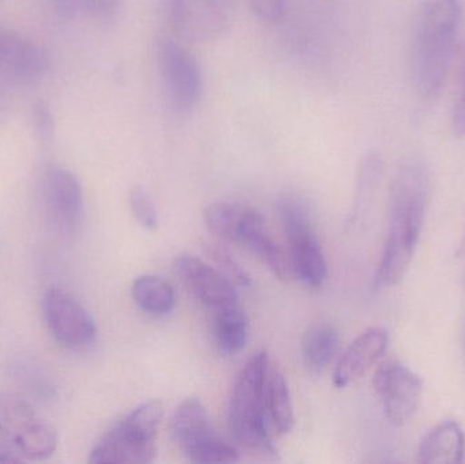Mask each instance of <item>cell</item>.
<instances>
[{"mask_svg":"<svg viewBox=\"0 0 465 464\" xmlns=\"http://www.w3.org/2000/svg\"><path fill=\"white\" fill-rule=\"evenodd\" d=\"M429 199V176L420 163L401 166L391 187V221L381 263L379 289L398 285L409 271L422 231Z\"/></svg>","mask_w":465,"mask_h":464,"instance_id":"6da1fadb","label":"cell"},{"mask_svg":"<svg viewBox=\"0 0 465 464\" xmlns=\"http://www.w3.org/2000/svg\"><path fill=\"white\" fill-rule=\"evenodd\" d=\"M460 0H423L412 30L410 68L415 89L422 97L441 93L461 26Z\"/></svg>","mask_w":465,"mask_h":464,"instance_id":"7a4b0ae2","label":"cell"},{"mask_svg":"<svg viewBox=\"0 0 465 464\" xmlns=\"http://www.w3.org/2000/svg\"><path fill=\"white\" fill-rule=\"evenodd\" d=\"M268 360L267 351H257L238 373L229 403L228 425L237 446L254 454L275 457L276 449L262 411V384Z\"/></svg>","mask_w":465,"mask_h":464,"instance_id":"3957f363","label":"cell"},{"mask_svg":"<svg viewBox=\"0 0 465 464\" xmlns=\"http://www.w3.org/2000/svg\"><path fill=\"white\" fill-rule=\"evenodd\" d=\"M163 405L149 400L112 427L90 452L95 464L152 463L157 455L155 438L163 420Z\"/></svg>","mask_w":465,"mask_h":464,"instance_id":"277c9868","label":"cell"},{"mask_svg":"<svg viewBox=\"0 0 465 464\" xmlns=\"http://www.w3.org/2000/svg\"><path fill=\"white\" fill-rule=\"evenodd\" d=\"M0 443L13 449L25 463L51 458L59 446L56 429L13 392H0Z\"/></svg>","mask_w":465,"mask_h":464,"instance_id":"5b68a950","label":"cell"},{"mask_svg":"<svg viewBox=\"0 0 465 464\" xmlns=\"http://www.w3.org/2000/svg\"><path fill=\"white\" fill-rule=\"evenodd\" d=\"M276 209L289 240L294 277L308 288H322L327 280V263L308 204L298 196L286 193L278 199Z\"/></svg>","mask_w":465,"mask_h":464,"instance_id":"8992f818","label":"cell"},{"mask_svg":"<svg viewBox=\"0 0 465 464\" xmlns=\"http://www.w3.org/2000/svg\"><path fill=\"white\" fill-rule=\"evenodd\" d=\"M171 435L191 462L234 463L240 459L237 447L215 433L207 409L198 398L180 403L171 420Z\"/></svg>","mask_w":465,"mask_h":464,"instance_id":"52a82bcc","label":"cell"},{"mask_svg":"<svg viewBox=\"0 0 465 464\" xmlns=\"http://www.w3.org/2000/svg\"><path fill=\"white\" fill-rule=\"evenodd\" d=\"M158 67L166 97L179 112H191L203 93V74L190 49L163 35L157 44Z\"/></svg>","mask_w":465,"mask_h":464,"instance_id":"ba28073f","label":"cell"},{"mask_svg":"<svg viewBox=\"0 0 465 464\" xmlns=\"http://www.w3.org/2000/svg\"><path fill=\"white\" fill-rule=\"evenodd\" d=\"M41 202L46 221L57 234L73 237L84 217V188L76 174L63 166L46 169L40 182Z\"/></svg>","mask_w":465,"mask_h":464,"instance_id":"9c48e42d","label":"cell"},{"mask_svg":"<svg viewBox=\"0 0 465 464\" xmlns=\"http://www.w3.org/2000/svg\"><path fill=\"white\" fill-rule=\"evenodd\" d=\"M51 70V56L43 45L10 27L0 26V82L35 86Z\"/></svg>","mask_w":465,"mask_h":464,"instance_id":"30bf717a","label":"cell"},{"mask_svg":"<svg viewBox=\"0 0 465 464\" xmlns=\"http://www.w3.org/2000/svg\"><path fill=\"white\" fill-rule=\"evenodd\" d=\"M43 311L49 332L64 348L79 350L97 338V326L89 311L63 289L52 286L45 291Z\"/></svg>","mask_w":465,"mask_h":464,"instance_id":"8fae6325","label":"cell"},{"mask_svg":"<svg viewBox=\"0 0 465 464\" xmlns=\"http://www.w3.org/2000/svg\"><path fill=\"white\" fill-rule=\"evenodd\" d=\"M373 386L391 424L403 427L417 413L422 380L398 360H388L377 368Z\"/></svg>","mask_w":465,"mask_h":464,"instance_id":"7c38bea8","label":"cell"},{"mask_svg":"<svg viewBox=\"0 0 465 464\" xmlns=\"http://www.w3.org/2000/svg\"><path fill=\"white\" fill-rule=\"evenodd\" d=\"M165 10L172 29L191 43L217 40L231 25L223 0H166Z\"/></svg>","mask_w":465,"mask_h":464,"instance_id":"4fadbf2b","label":"cell"},{"mask_svg":"<svg viewBox=\"0 0 465 464\" xmlns=\"http://www.w3.org/2000/svg\"><path fill=\"white\" fill-rule=\"evenodd\" d=\"M174 270L183 285L206 307L217 310L237 302L238 294L234 283L217 267L210 266L202 259L183 253L174 261Z\"/></svg>","mask_w":465,"mask_h":464,"instance_id":"5bb4252c","label":"cell"},{"mask_svg":"<svg viewBox=\"0 0 465 464\" xmlns=\"http://www.w3.org/2000/svg\"><path fill=\"white\" fill-rule=\"evenodd\" d=\"M388 346V332L381 327H371L363 331L346 349L333 372L336 389H344L362 378L382 356Z\"/></svg>","mask_w":465,"mask_h":464,"instance_id":"9a60e30c","label":"cell"},{"mask_svg":"<svg viewBox=\"0 0 465 464\" xmlns=\"http://www.w3.org/2000/svg\"><path fill=\"white\" fill-rule=\"evenodd\" d=\"M262 411L265 427L271 436H284L292 432L295 417L289 384L271 357L262 384Z\"/></svg>","mask_w":465,"mask_h":464,"instance_id":"2e32d148","label":"cell"},{"mask_svg":"<svg viewBox=\"0 0 465 464\" xmlns=\"http://www.w3.org/2000/svg\"><path fill=\"white\" fill-rule=\"evenodd\" d=\"M465 438L460 425L444 421L420 441L418 462L423 464H459L464 462Z\"/></svg>","mask_w":465,"mask_h":464,"instance_id":"e0dca14e","label":"cell"},{"mask_svg":"<svg viewBox=\"0 0 465 464\" xmlns=\"http://www.w3.org/2000/svg\"><path fill=\"white\" fill-rule=\"evenodd\" d=\"M253 207L237 202H215L204 209L207 228L223 242L238 244L246 226L259 215Z\"/></svg>","mask_w":465,"mask_h":464,"instance_id":"ac0fdd59","label":"cell"},{"mask_svg":"<svg viewBox=\"0 0 465 464\" xmlns=\"http://www.w3.org/2000/svg\"><path fill=\"white\" fill-rule=\"evenodd\" d=\"M240 245L256 255L282 282H289L294 277L290 255L268 233L264 218L245 232Z\"/></svg>","mask_w":465,"mask_h":464,"instance_id":"d6986e66","label":"cell"},{"mask_svg":"<svg viewBox=\"0 0 465 464\" xmlns=\"http://www.w3.org/2000/svg\"><path fill=\"white\" fill-rule=\"evenodd\" d=\"M213 337L221 353L235 354L245 348L249 337V319L237 302L214 310Z\"/></svg>","mask_w":465,"mask_h":464,"instance_id":"ffe728a7","label":"cell"},{"mask_svg":"<svg viewBox=\"0 0 465 464\" xmlns=\"http://www.w3.org/2000/svg\"><path fill=\"white\" fill-rule=\"evenodd\" d=\"M339 332L332 324L314 323L302 338V357L306 367L314 373H322L333 361L339 350Z\"/></svg>","mask_w":465,"mask_h":464,"instance_id":"44dd1931","label":"cell"},{"mask_svg":"<svg viewBox=\"0 0 465 464\" xmlns=\"http://www.w3.org/2000/svg\"><path fill=\"white\" fill-rule=\"evenodd\" d=\"M131 294L135 304L150 315H168L176 305L174 289L171 283L157 275H142L136 278L131 288Z\"/></svg>","mask_w":465,"mask_h":464,"instance_id":"7402d4cb","label":"cell"},{"mask_svg":"<svg viewBox=\"0 0 465 464\" xmlns=\"http://www.w3.org/2000/svg\"><path fill=\"white\" fill-rule=\"evenodd\" d=\"M204 251L206 255L214 262L215 267L235 286L251 285V275L241 266L240 262L235 261L234 256H232L228 250L215 242H206Z\"/></svg>","mask_w":465,"mask_h":464,"instance_id":"603a6c76","label":"cell"},{"mask_svg":"<svg viewBox=\"0 0 465 464\" xmlns=\"http://www.w3.org/2000/svg\"><path fill=\"white\" fill-rule=\"evenodd\" d=\"M30 127L33 136L41 143H48L56 133V117L48 101L40 98L30 109Z\"/></svg>","mask_w":465,"mask_h":464,"instance_id":"cb8c5ba5","label":"cell"},{"mask_svg":"<svg viewBox=\"0 0 465 464\" xmlns=\"http://www.w3.org/2000/svg\"><path fill=\"white\" fill-rule=\"evenodd\" d=\"M130 206L134 217L142 228L147 231H155L158 228V212L150 193L144 188H133L130 193Z\"/></svg>","mask_w":465,"mask_h":464,"instance_id":"d4e9b609","label":"cell"},{"mask_svg":"<svg viewBox=\"0 0 465 464\" xmlns=\"http://www.w3.org/2000/svg\"><path fill=\"white\" fill-rule=\"evenodd\" d=\"M253 15L262 24H278L289 10L290 0H248Z\"/></svg>","mask_w":465,"mask_h":464,"instance_id":"484cf974","label":"cell"},{"mask_svg":"<svg viewBox=\"0 0 465 464\" xmlns=\"http://www.w3.org/2000/svg\"><path fill=\"white\" fill-rule=\"evenodd\" d=\"M452 128L453 133L459 138L465 136V64L463 74V86H461L460 95L456 101L455 108L452 114Z\"/></svg>","mask_w":465,"mask_h":464,"instance_id":"4316f807","label":"cell"},{"mask_svg":"<svg viewBox=\"0 0 465 464\" xmlns=\"http://www.w3.org/2000/svg\"><path fill=\"white\" fill-rule=\"evenodd\" d=\"M122 0H82V5L90 13L98 16H111L119 10Z\"/></svg>","mask_w":465,"mask_h":464,"instance_id":"83f0119b","label":"cell"},{"mask_svg":"<svg viewBox=\"0 0 465 464\" xmlns=\"http://www.w3.org/2000/svg\"><path fill=\"white\" fill-rule=\"evenodd\" d=\"M51 5L54 14L64 21L75 18L79 7L84 5L82 0H51Z\"/></svg>","mask_w":465,"mask_h":464,"instance_id":"f1b7e54d","label":"cell"},{"mask_svg":"<svg viewBox=\"0 0 465 464\" xmlns=\"http://www.w3.org/2000/svg\"><path fill=\"white\" fill-rule=\"evenodd\" d=\"M0 463L5 464H18L25 463L22 460V458L14 451L10 447L5 446V444L0 443Z\"/></svg>","mask_w":465,"mask_h":464,"instance_id":"f546056e","label":"cell"},{"mask_svg":"<svg viewBox=\"0 0 465 464\" xmlns=\"http://www.w3.org/2000/svg\"><path fill=\"white\" fill-rule=\"evenodd\" d=\"M8 111H10V103H8L7 93L3 89V84L0 82V124L7 119Z\"/></svg>","mask_w":465,"mask_h":464,"instance_id":"4dcf8cb0","label":"cell"},{"mask_svg":"<svg viewBox=\"0 0 465 464\" xmlns=\"http://www.w3.org/2000/svg\"><path fill=\"white\" fill-rule=\"evenodd\" d=\"M463 251H464V252H465V242H464V245H463Z\"/></svg>","mask_w":465,"mask_h":464,"instance_id":"1f68e13d","label":"cell"},{"mask_svg":"<svg viewBox=\"0 0 465 464\" xmlns=\"http://www.w3.org/2000/svg\"><path fill=\"white\" fill-rule=\"evenodd\" d=\"M0 2H2V0H0Z\"/></svg>","mask_w":465,"mask_h":464,"instance_id":"d6a6232c","label":"cell"}]
</instances>
